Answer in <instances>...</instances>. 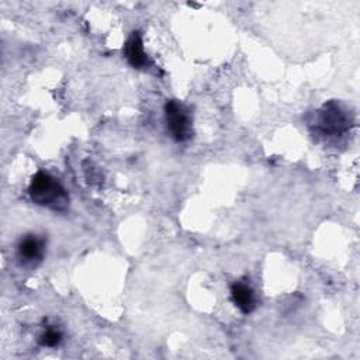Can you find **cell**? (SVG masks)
<instances>
[{
    "mask_svg": "<svg viewBox=\"0 0 360 360\" xmlns=\"http://www.w3.org/2000/svg\"><path fill=\"white\" fill-rule=\"evenodd\" d=\"M28 194L32 202L53 211H65L69 205V195L65 187L45 172H38L32 177Z\"/></svg>",
    "mask_w": 360,
    "mask_h": 360,
    "instance_id": "1",
    "label": "cell"
},
{
    "mask_svg": "<svg viewBox=\"0 0 360 360\" xmlns=\"http://www.w3.org/2000/svg\"><path fill=\"white\" fill-rule=\"evenodd\" d=\"M165 121L170 136L177 142L188 141L193 136V120L188 108L177 100L165 104Z\"/></svg>",
    "mask_w": 360,
    "mask_h": 360,
    "instance_id": "2",
    "label": "cell"
},
{
    "mask_svg": "<svg viewBox=\"0 0 360 360\" xmlns=\"http://www.w3.org/2000/svg\"><path fill=\"white\" fill-rule=\"evenodd\" d=\"M350 117L336 103L325 104L316 120V128L323 135H339L350 127Z\"/></svg>",
    "mask_w": 360,
    "mask_h": 360,
    "instance_id": "3",
    "label": "cell"
},
{
    "mask_svg": "<svg viewBox=\"0 0 360 360\" xmlns=\"http://www.w3.org/2000/svg\"><path fill=\"white\" fill-rule=\"evenodd\" d=\"M45 240L38 235H25L17 245V257L24 267H35L44 257Z\"/></svg>",
    "mask_w": 360,
    "mask_h": 360,
    "instance_id": "4",
    "label": "cell"
},
{
    "mask_svg": "<svg viewBox=\"0 0 360 360\" xmlns=\"http://www.w3.org/2000/svg\"><path fill=\"white\" fill-rule=\"evenodd\" d=\"M124 55L129 65L136 69H142L149 65V59L143 51V42L139 31H134L127 39L124 45Z\"/></svg>",
    "mask_w": 360,
    "mask_h": 360,
    "instance_id": "5",
    "label": "cell"
},
{
    "mask_svg": "<svg viewBox=\"0 0 360 360\" xmlns=\"http://www.w3.org/2000/svg\"><path fill=\"white\" fill-rule=\"evenodd\" d=\"M231 298L243 314H250L256 307L253 290L242 281H236L231 285Z\"/></svg>",
    "mask_w": 360,
    "mask_h": 360,
    "instance_id": "6",
    "label": "cell"
},
{
    "mask_svg": "<svg viewBox=\"0 0 360 360\" xmlns=\"http://www.w3.org/2000/svg\"><path fill=\"white\" fill-rule=\"evenodd\" d=\"M62 339H63V335H62V332L59 329L48 328L39 336V343L44 347H56V346L60 345Z\"/></svg>",
    "mask_w": 360,
    "mask_h": 360,
    "instance_id": "7",
    "label": "cell"
}]
</instances>
